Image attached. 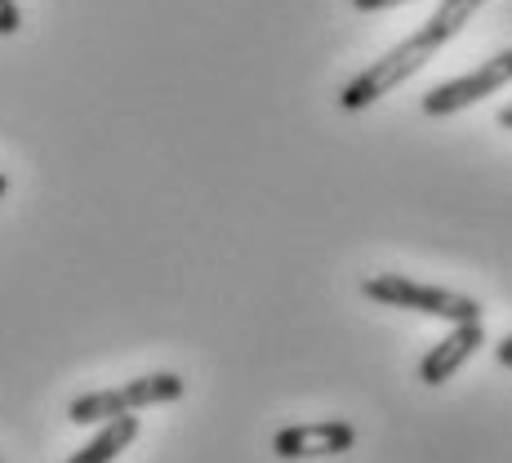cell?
I'll list each match as a JSON object with an SVG mask.
<instances>
[{
	"instance_id": "6da1fadb",
	"label": "cell",
	"mask_w": 512,
	"mask_h": 463,
	"mask_svg": "<svg viewBox=\"0 0 512 463\" xmlns=\"http://www.w3.org/2000/svg\"><path fill=\"white\" fill-rule=\"evenodd\" d=\"M361 294L383 308H401V312H419V317H437V321H481V303L472 294L459 290H441V285H423L410 281L401 272H374V277L361 281Z\"/></svg>"
},
{
	"instance_id": "7a4b0ae2",
	"label": "cell",
	"mask_w": 512,
	"mask_h": 463,
	"mask_svg": "<svg viewBox=\"0 0 512 463\" xmlns=\"http://www.w3.org/2000/svg\"><path fill=\"white\" fill-rule=\"evenodd\" d=\"M187 392V379L174 370H156V374H139L125 388H103V392H85V397L67 401V419L72 423H107L116 415H134L147 406H170Z\"/></svg>"
},
{
	"instance_id": "3957f363",
	"label": "cell",
	"mask_w": 512,
	"mask_h": 463,
	"mask_svg": "<svg viewBox=\"0 0 512 463\" xmlns=\"http://www.w3.org/2000/svg\"><path fill=\"white\" fill-rule=\"evenodd\" d=\"M508 76H512V49H499L495 58H486V63L477 67V72L455 76V81H446V85H437V90L423 94V112L428 116H455V112H464V107L481 103V98L499 94L508 85Z\"/></svg>"
},
{
	"instance_id": "277c9868",
	"label": "cell",
	"mask_w": 512,
	"mask_h": 463,
	"mask_svg": "<svg viewBox=\"0 0 512 463\" xmlns=\"http://www.w3.org/2000/svg\"><path fill=\"white\" fill-rule=\"evenodd\" d=\"M357 446V428L343 419H317V423H290L272 437V455L277 459H330L348 455Z\"/></svg>"
},
{
	"instance_id": "5b68a950",
	"label": "cell",
	"mask_w": 512,
	"mask_h": 463,
	"mask_svg": "<svg viewBox=\"0 0 512 463\" xmlns=\"http://www.w3.org/2000/svg\"><path fill=\"white\" fill-rule=\"evenodd\" d=\"M481 343H486V330H481V321H459L455 330H450L446 339H441L437 348H432L428 357L419 361V379L428 383V388H441L446 379H455V370H464L468 357H477Z\"/></svg>"
},
{
	"instance_id": "8992f818",
	"label": "cell",
	"mask_w": 512,
	"mask_h": 463,
	"mask_svg": "<svg viewBox=\"0 0 512 463\" xmlns=\"http://www.w3.org/2000/svg\"><path fill=\"white\" fill-rule=\"evenodd\" d=\"M477 9H481V0H441L437 14H432L415 36H410L415 54H423V58H437V49L446 45V41H455V36L464 32V23H468L472 14H477Z\"/></svg>"
},
{
	"instance_id": "52a82bcc",
	"label": "cell",
	"mask_w": 512,
	"mask_h": 463,
	"mask_svg": "<svg viewBox=\"0 0 512 463\" xmlns=\"http://www.w3.org/2000/svg\"><path fill=\"white\" fill-rule=\"evenodd\" d=\"M134 437H139V415H116V419L98 423V432L67 463H116L121 450L134 446Z\"/></svg>"
},
{
	"instance_id": "ba28073f",
	"label": "cell",
	"mask_w": 512,
	"mask_h": 463,
	"mask_svg": "<svg viewBox=\"0 0 512 463\" xmlns=\"http://www.w3.org/2000/svg\"><path fill=\"white\" fill-rule=\"evenodd\" d=\"M23 27V14H18L14 0H0V36H14Z\"/></svg>"
},
{
	"instance_id": "9c48e42d",
	"label": "cell",
	"mask_w": 512,
	"mask_h": 463,
	"mask_svg": "<svg viewBox=\"0 0 512 463\" xmlns=\"http://www.w3.org/2000/svg\"><path fill=\"white\" fill-rule=\"evenodd\" d=\"M361 14H374V9H392V5H406V0H352Z\"/></svg>"
},
{
	"instance_id": "30bf717a",
	"label": "cell",
	"mask_w": 512,
	"mask_h": 463,
	"mask_svg": "<svg viewBox=\"0 0 512 463\" xmlns=\"http://www.w3.org/2000/svg\"><path fill=\"white\" fill-rule=\"evenodd\" d=\"M495 357H499V366H512V339H499L495 343Z\"/></svg>"
},
{
	"instance_id": "8fae6325",
	"label": "cell",
	"mask_w": 512,
	"mask_h": 463,
	"mask_svg": "<svg viewBox=\"0 0 512 463\" xmlns=\"http://www.w3.org/2000/svg\"><path fill=\"white\" fill-rule=\"evenodd\" d=\"M0 196H9V174H0Z\"/></svg>"
},
{
	"instance_id": "7c38bea8",
	"label": "cell",
	"mask_w": 512,
	"mask_h": 463,
	"mask_svg": "<svg viewBox=\"0 0 512 463\" xmlns=\"http://www.w3.org/2000/svg\"><path fill=\"white\" fill-rule=\"evenodd\" d=\"M0 463H5V459H0Z\"/></svg>"
}]
</instances>
